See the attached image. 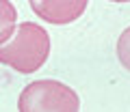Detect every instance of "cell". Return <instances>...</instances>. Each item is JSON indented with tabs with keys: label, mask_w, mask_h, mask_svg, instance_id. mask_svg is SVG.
<instances>
[{
	"label": "cell",
	"mask_w": 130,
	"mask_h": 112,
	"mask_svg": "<svg viewBox=\"0 0 130 112\" xmlns=\"http://www.w3.org/2000/svg\"><path fill=\"white\" fill-rule=\"evenodd\" d=\"M50 54V35L35 22H22L15 28V37L0 45V65L18 73H35L41 69Z\"/></svg>",
	"instance_id": "cell-1"
},
{
	"label": "cell",
	"mask_w": 130,
	"mask_h": 112,
	"mask_svg": "<svg viewBox=\"0 0 130 112\" xmlns=\"http://www.w3.org/2000/svg\"><path fill=\"white\" fill-rule=\"evenodd\" d=\"M20 112H78L76 91L59 80H35L20 93Z\"/></svg>",
	"instance_id": "cell-2"
},
{
	"label": "cell",
	"mask_w": 130,
	"mask_h": 112,
	"mask_svg": "<svg viewBox=\"0 0 130 112\" xmlns=\"http://www.w3.org/2000/svg\"><path fill=\"white\" fill-rule=\"evenodd\" d=\"M30 9L50 24H70L87 11V0H30Z\"/></svg>",
	"instance_id": "cell-3"
},
{
	"label": "cell",
	"mask_w": 130,
	"mask_h": 112,
	"mask_svg": "<svg viewBox=\"0 0 130 112\" xmlns=\"http://www.w3.org/2000/svg\"><path fill=\"white\" fill-rule=\"evenodd\" d=\"M15 22H18V11L13 2L0 0V45L15 33Z\"/></svg>",
	"instance_id": "cell-4"
},
{
	"label": "cell",
	"mask_w": 130,
	"mask_h": 112,
	"mask_svg": "<svg viewBox=\"0 0 130 112\" xmlns=\"http://www.w3.org/2000/svg\"><path fill=\"white\" fill-rule=\"evenodd\" d=\"M117 58H119L121 67H126L130 71V26L117 39Z\"/></svg>",
	"instance_id": "cell-5"
}]
</instances>
